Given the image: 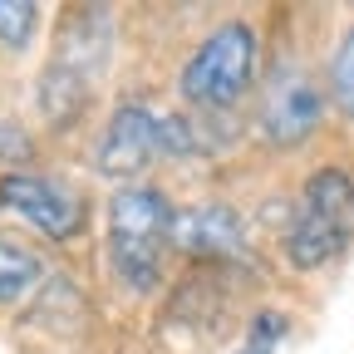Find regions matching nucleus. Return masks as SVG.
Segmentation results:
<instances>
[{
	"label": "nucleus",
	"instance_id": "423d86ee",
	"mask_svg": "<svg viewBox=\"0 0 354 354\" xmlns=\"http://www.w3.org/2000/svg\"><path fill=\"white\" fill-rule=\"evenodd\" d=\"M172 251L216 261V266H251V232L246 216L227 202H197L183 207L172 221Z\"/></svg>",
	"mask_w": 354,
	"mask_h": 354
},
{
	"label": "nucleus",
	"instance_id": "9d476101",
	"mask_svg": "<svg viewBox=\"0 0 354 354\" xmlns=\"http://www.w3.org/2000/svg\"><path fill=\"white\" fill-rule=\"evenodd\" d=\"M44 276V261L30 241L0 232V305H20Z\"/></svg>",
	"mask_w": 354,
	"mask_h": 354
},
{
	"label": "nucleus",
	"instance_id": "7ed1b4c3",
	"mask_svg": "<svg viewBox=\"0 0 354 354\" xmlns=\"http://www.w3.org/2000/svg\"><path fill=\"white\" fill-rule=\"evenodd\" d=\"M354 241V172L315 167L286 227V261L295 271H325Z\"/></svg>",
	"mask_w": 354,
	"mask_h": 354
},
{
	"label": "nucleus",
	"instance_id": "4468645a",
	"mask_svg": "<svg viewBox=\"0 0 354 354\" xmlns=\"http://www.w3.org/2000/svg\"><path fill=\"white\" fill-rule=\"evenodd\" d=\"M0 158H30V138L20 123H0Z\"/></svg>",
	"mask_w": 354,
	"mask_h": 354
},
{
	"label": "nucleus",
	"instance_id": "39448f33",
	"mask_svg": "<svg viewBox=\"0 0 354 354\" xmlns=\"http://www.w3.org/2000/svg\"><path fill=\"white\" fill-rule=\"evenodd\" d=\"M0 207L25 216L50 241H69L84 227V197L74 187L55 183V177H44V172H20V167L6 172L0 177Z\"/></svg>",
	"mask_w": 354,
	"mask_h": 354
},
{
	"label": "nucleus",
	"instance_id": "0eeeda50",
	"mask_svg": "<svg viewBox=\"0 0 354 354\" xmlns=\"http://www.w3.org/2000/svg\"><path fill=\"white\" fill-rule=\"evenodd\" d=\"M325 118V94L315 88V79H305L300 69H286L266 84L261 99V143L271 148H300L310 143V133Z\"/></svg>",
	"mask_w": 354,
	"mask_h": 354
},
{
	"label": "nucleus",
	"instance_id": "6e6552de",
	"mask_svg": "<svg viewBox=\"0 0 354 354\" xmlns=\"http://www.w3.org/2000/svg\"><path fill=\"white\" fill-rule=\"evenodd\" d=\"M113 55V15L99 6H79L74 15H64L59 25V44H55V64H64L69 74L94 84L109 69Z\"/></svg>",
	"mask_w": 354,
	"mask_h": 354
},
{
	"label": "nucleus",
	"instance_id": "f257e3e1",
	"mask_svg": "<svg viewBox=\"0 0 354 354\" xmlns=\"http://www.w3.org/2000/svg\"><path fill=\"white\" fill-rule=\"evenodd\" d=\"M177 207L153 183H128L109 197V266L133 295H153L172 246Z\"/></svg>",
	"mask_w": 354,
	"mask_h": 354
},
{
	"label": "nucleus",
	"instance_id": "f8f14e48",
	"mask_svg": "<svg viewBox=\"0 0 354 354\" xmlns=\"http://www.w3.org/2000/svg\"><path fill=\"white\" fill-rule=\"evenodd\" d=\"M39 30V6L30 0H0V44L6 50H25Z\"/></svg>",
	"mask_w": 354,
	"mask_h": 354
},
{
	"label": "nucleus",
	"instance_id": "2eb2a0df",
	"mask_svg": "<svg viewBox=\"0 0 354 354\" xmlns=\"http://www.w3.org/2000/svg\"><path fill=\"white\" fill-rule=\"evenodd\" d=\"M232 354H266V349H251V344H241V349H232Z\"/></svg>",
	"mask_w": 354,
	"mask_h": 354
},
{
	"label": "nucleus",
	"instance_id": "20e7f679",
	"mask_svg": "<svg viewBox=\"0 0 354 354\" xmlns=\"http://www.w3.org/2000/svg\"><path fill=\"white\" fill-rule=\"evenodd\" d=\"M158 158H167V143H162V113H153L148 104H118L104 123V133L88 148V167L99 177H138L148 172Z\"/></svg>",
	"mask_w": 354,
	"mask_h": 354
},
{
	"label": "nucleus",
	"instance_id": "f03ea898",
	"mask_svg": "<svg viewBox=\"0 0 354 354\" xmlns=\"http://www.w3.org/2000/svg\"><path fill=\"white\" fill-rule=\"evenodd\" d=\"M261 69V35L251 20H221L197 39V50L183 59L177 94L197 113H227L236 109Z\"/></svg>",
	"mask_w": 354,
	"mask_h": 354
},
{
	"label": "nucleus",
	"instance_id": "ddd939ff",
	"mask_svg": "<svg viewBox=\"0 0 354 354\" xmlns=\"http://www.w3.org/2000/svg\"><path fill=\"white\" fill-rule=\"evenodd\" d=\"M286 335H290V315H286V310H256L251 325H246V344L266 349V354H276V344Z\"/></svg>",
	"mask_w": 354,
	"mask_h": 354
},
{
	"label": "nucleus",
	"instance_id": "9b49d317",
	"mask_svg": "<svg viewBox=\"0 0 354 354\" xmlns=\"http://www.w3.org/2000/svg\"><path fill=\"white\" fill-rule=\"evenodd\" d=\"M330 99L339 104V113L354 118V20L344 25L335 55H330Z\"/></svg>",
	"mask_w": 354,
	"mask_h": 354
},
{
	"label": "nucleus",
	"instance_id": "1a4fd4ad",
	"mask_svg": "<svg viewBox=\"0 0 354 354\" xmlns=\"http://www.w3.org/2000/svg\"><path fill=\"white\" fill-rule=\"evenodd\" d=\"M88 88H94V84L79 79V74H69V69L55 64V59L39 69V88H35V94H39V113L50 118V128H69V123L84 113Z\"/></svg>",
	"mask_w": 354,
	"mask_h": 354
}]
</instances>
